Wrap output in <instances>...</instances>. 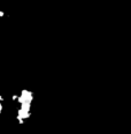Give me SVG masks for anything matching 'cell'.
<instances>
[{"label":"cell","mask_w":131,"mask_h":134,"mask_svg":"<svg viewBox=\"0 0 131 134\" xmlns=\"http://www.w3.org/2000/svg\"><path fill=\"white\" fill-rule=\"evenodd\" d=\"M4 108H5V98L2 95H0V116L4 112Z\"/></svg>","instance_id":"cell-2"},{"label":"cell","mask_w":131,"mask_h":134,"mask_svg":"<svg viewBox=\"0 0 131 134\" xmlns=\"http://www.w3.org/2000/svg\"><path fill=\"white\" fill-rule=\"evenodd\" d=\"M12 102L16 105V122L18 125L26 124L32 114V107L35 102L33 91L29 89H22L20 93L12 96Z\"/></svg>","instance_id":"cell-1"}]
</instances>
